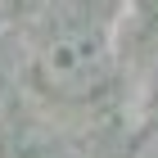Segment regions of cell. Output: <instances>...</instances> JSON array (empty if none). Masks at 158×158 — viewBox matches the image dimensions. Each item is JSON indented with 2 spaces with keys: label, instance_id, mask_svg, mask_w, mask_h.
I'll return each mask as SVG.
<instances>
[{
  "label": "cell",
  "instance_id": "6da1fadb",
  "mask_svg": "<svg viewBox=\"0 0 158 158\" xmlns=\"http://www.w3.org/2000/svg\"><path fill=\"white\" fill-rule=\"evenodd\" d=\"M41 81L50 90H63V95H90L113 68V54H109V41L99 32H59L54 41H45L41 50Z\"/></svg>",
  "mask_w": 158,
  "mask_h": 158
},
{
  "label": "cell",
  "instance_id": "7a4b0ae2",
  "mask_svg": "<svg viewBox=\"0 0 158 158\" xmlns=\"http://www.w3.org/2000/svg\"><path fill=\"white\" fill-rule=\"evenodd\" d=\"M149 5H154V9H158V0H149Z\"/></svg>",
  "mask_w": 158,
  "mask_h": 158
}]
</instances>
